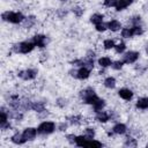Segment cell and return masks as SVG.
Listing matches in <instances>:
<instances>
[{"instance_id":"1f68e13d","label":"cell","mask_w":148,"mask_h":148,"mask_svg":"<svg viewBox=\"0 0 148 148\" xmlns=\"http://www.w3.org/2000/svg\"><path fill=\"white\" fill-rule=\"evenodd\" d=\"M106 28H108V24H104L103 22H102V23H99V24H96V30H97V31H99V32H101V31H102V32H103V31H105V29H106Z\"/></svg>"},{"instance_id":"f35d334b","label":"cell","mask_w":148,"mask_h":148,"mask_svg":"<svg viewBox=\"0 0 148 148\" xmlns=\"http://www.w3.org/2000/svg\"><path fill=\"white\" fill-rule=\"evenodd\" d=\"M146 52H147V54H148V45H147V47H146Z\"/></svg>"},{"instance_id":"8fae6325","label":"cell","mask_w":148,"mask_h":148,"mask_svg":"<svg viewBox=\"0 0 148 148\" xmlns=\"http://www.w3.org/2000/svg\"><path fill=\"white\" fill-rule=\"evenodd\" d=\"M89 74H90V72H89V68H87V67H81L79 71H77V77L79 79H81V80H84V79H88L89 77Z\"/></svg>"},{"instance_id":"9c48e42d","label":"cell","mask_w":148,"mask_h":148,"mask_svg":"<svg viewBox=\"0 0 148 148\" xmlns=\"http://www.w3.org/2000/svg\"><path fill=\"white\" fill-rule=\"evenodd\" d=\"M118 94H119V96H120L123 99H125V101H130V99H132V97H133V92H132V90L126 89V88L120 89V90L118 91Z\"/></svg>"},{"instance_id":"d4e9b609","label":"cell","mask_w":148,"mask_h":148,"mask_svg":"<svg viewBox=\"0 0 148 148\" xmlns=\"http://www.w3.org/2000/svg\"><path fill=\"white\" fill-rule=\"evenodd\" d=\"M103 45H104V49L110 50V49L114 47V42L112 39H106V40H104V44Z\"/></svg>"},{"instance_id":"6da1fadb","label":"cell","mask_w":148,"mask_h":148,"mask_svg":"<svg viewBox=\"0 0 148 148\" xmlns=\"http://www.w3.org/2000/svg\"><path fill=\"white\" fill-rule=\"evenodd\" d=\"M81 97H82V99H83L84 103H87V104H92V105L99 99V98L97 97V95L95 94V91H94L91 88H88V89L81 91Z\"/></svg>"},{"instance_id":"ac0fdd59","label":"cell","mask_w":148,"mask_h":148,"mask_svg":"<svg viewBox=\"0 0 148 148\" xmlns=\"http://www.w3.org/2000/svg\"><path fill=\"white\" fill-rule=\"evenodd\" d=\"M104 86L106 87V88H114L116 87V79L114 77H112V76H109V77H106L105 80H104Z\"/></svg>"},{"instance_id":"ba28073f","label":"cell","mask_w":148,"mask_h":148,"mask_svg":"<svg viewBox=\"0 0 148 148\" xmlns=\"http://www.w3.org/2000/svg\"><path fill=\"white\" fill-rule=\"evenodd\" d=\"M46 42H47V39H46V37L44 35H36L34 37V42L32 43L36 46H38V47H44L45 44H46Z\"/></svg>"},{"instance_id":"e575fe53","label":"cell","mask_w":148,"mask_h":148,"mask_svg":"<svg viewBox=\"0 0 148 148\" xmlns=\"http://www.w3.org/2000/svg\"><path fill=\"white\" fill-rule=\"evenodd\" d=\"M131 22H132L134 25H139V23L141 22V17H140V16H135V17H133V18L131 20Z\"/></svg>"},{"instance_id":"603a6c76","label":"cell","mask_w":148,"mask_h":148,"mask_svg":"<svg viewBox=\"0 0 148 148\" xmlns=\"http://www.w3.org/2000/svg\"><path fill=\"white\" fill-rule=\"evenodd\" d=\"M121 36H123L124 38H130V37H132V36H133L132 28H131V29H130V28H124V29L121 30Z\"/></svg>"},{"instance_id":"d6986e66","label":"cell","mask_w":148,"mask_h":148,"mask_svg":"<svg viewBox=\"0 0 148 148\" xmlns=\"http://www.w3.org/2000/svg\"><path fill=\"white\" fill-rule=\"evenodd\" d=\"M98 64L102 66V67H108V66H111L112 62H111V59L109 57H102L98 59Z\"/></svg>"},{"instance_id":"ffe728a7","label":"cell","mask_w":148,"mask_h":148,"mask_svg":"<svg viewBox=\"0 0 148 148\" xmlns=\"http://www.w3.org/2000/svg\"><path fill=\"white\" fill-rule=\"evenodd\" d=\"M103 15L102 14H94V15H91V17H90V21L94 23V24H99V23H102L103 22Z\"/></svg>"},{"instance_id":"d6a6232c","label":"cell","mask_w":148,"mask_h":148,"mask_svg":"<svg viewBox=\"0 0 148 148\" xmlns=\"http://www.w3.org/2000/svg\"><path fill=\"white\" fill-rule=\"evenodd\" d=\"M116 2H117V0H104V5L106 7H114Z\"/></svg>"},{"instance_id":"5bb4252c","label":"cell","mask_w":148,"mask_h":148,"mask_svg":"<svg viewBox=\"0 0 148 148\" xmlns=\"http://www.w3.org/2000/svg\"><path fill=\"white\" fill-rule=\"evenodd\" d=\"M136 108L142 109V110L148 109V97H141V98H139L138 102H136Z\"/></svg>"},{"instance_id":"7402d4cb","label":"cell","mask_w":148,"mask_h":148,"mask_svg":"<svg viewBox=\"0 0 148 148\" xmlns=\"http://www.w3.org/2000/svg\"><path fill=\"white\" fill-rule=\"evenodd\" d=\"M104 105H105V101L99 98V99L94 104V110H95V111H101V110L104 108Z\"/></svg>"},{"instance_id":"ab89813d","label":"cell","mask_w":148,"mask_h":148,"mask_svg":"<svg viewBox=\"0 0 148 148\" xmlns=\"http://www.w3.org/2000/svg\"><path fill=\"white\" fill-rule=\"evenodd\" d=\"M62 1H65V0H62Z\"/></svg>"},{"instance_id":"44dd1931","label":"cell","mask_w":148,"mask_h":148,"mask_svg":"<svg viewBox=\"0 0 148 148\" xmlns=\"http://www.w3.org/2000/svg\"><path fill=\"white\" fill-rule=\"evenodd\" d=\"M44 109H45L44 103H42V102H35V103H32L31 110H35L37 112H42V111H44Z\"/></svg>"},{"instance_id":"8992f818","label":"cell","mask_w":148,"mask_h":148,"mask_svg":"<svg viewBox=\"0 0 148 148\" xmlns=\"http://www.w3.org/2000/svg\"><path fill=\"white\" fill-rule=\"evenodd\" d=\"M138 58H139V52H136V51H130V52H127L124 56V62H126V64H133V62H135L138 60Z\"/></svg>"},{"instance_id":"9a60e30c","label":"cell","mask_w":148,"mask_h":148,"mask_svg":"<svg viewBox=\"0 0 148 148\" xmlns=\"http://www.w3.org/2000/svg\"><path fill=\"white\" fill-rule=\"evenodd\" d=\"M12 141H13L14 143H16V145H22V143H24L27 140L23 138V134L16 133V134H14V135L12 136Z\"/></svg>"},{"instance_id":"7a4b0ae2","label":"cell","mask_w":148,"mask_h":148,"mask_svg":"<svg viewBox=\"0 0 148 148\" xmlns=\"http://www.w3.org/2000/svg\"><path fill=\"white\" fill-rule=\"evenodd\" d=\"M36 45L31 42H22V43H18V44H15L13 46V51L16 52V53H28V52H31L34 50Z\"/></svg>"},{"instance_id":"f546056e","label":"cell","mask_w":148,"mask_h":148,"mask_svg":"<svg viewBox=\"0 0 148 148\" xmlns=\"http://www.w3.org/2000/svg\"><path fill=\"white\" fill-rule=\"evenodd\" d=\"M114 49H116V51H117L118 53H121V52H124V50L126 49V46H125L124 43H119V44L114 45Z\"/></svg>"},{"instance_id":"4fadbf2b","label":"cell","mask_w":148,"mask_h":148,"mask_svg":"<svg viewBox=\"0 0 148 148\" xmlns=\"http://www.w3.org/2000/svg\"><path fill=\"white\" fill-rule=\"evenodd\" d=\"M109 118H110V116H109V113H106V112H104V111H97V114H96V119L99 121V123H105V121H108L109 120Z\"/></svg>"},{"instance_id":"5b68a950","label":"cell","mask_w":148,"mask_h":148,"mask_svg":"<svg viewBox=\"0 0 148 148\" xmlns=\"http://www.w3.org/2000/svg\"><path fill=\"white\" fill-rule=\"evenodd\" d=\"M17 75L20 77H22L23 80H32V79H35L37 76V71L36 69H32V68H29V69L18 72Z\"/></svg>"},{"instance_id":"30bf717a","label":"cell","mask_w":148,"mask_h":148,"mask_svg":"<svg viewBox=\"0 0 148 148\" xmlns=\"http://www.w3.org/2000/svg\"><path fill=\"white\" fill-rule=\"evenodd\" d=\"M132 2H133V0H117L116 6H114L116 7V10L120 12V10L125 9L127 6H130Z\"/></svg>"},{"instance_id":"8d00e7d4","label":"cell","mask_w":148,"mask_h":148,"mask_svg":"<svg viewBox=\"0 0 148 148\" xmlns=\"http://www.w3.org/2000/svg\"><path fill=\"white\" fill-rule=\"evenodd\" d=\"M10 127V124L7 121V123H3L1 124V130H6V128H9Z\"/></svg>"},{"instance_id":"836d02e7","label":"cell","mask_w":148,"mask_h":148,"mask_svg":"<svg viewBox=\"0 0 148 148\" xmlns=\"http://www.w3.org/2000/svg\"><path fill=\"white\" fill-rule=\"evenodd\" d=\"M73 13H75L76 16H81L83 14V9H81L80 7H73Z\"/></svg>"},{"instance_id":"484cf974","label":"cell","mask_w":148,"mask_h":148,"mask_svg":"<svg viewBox=\"0 0 148 148\" xmlns=\"http://www.w3.org/2000/svg\"><path fill=\"white\" fill-rule=\"evenodd\" d=\"M132 31H133V36H134V35L139 36V35H142V32H143V30H142V28H141L140 25H134V27L132 28Z\"/></svg>"},{"instance_id":"74e56055","label":"cell","mask_w":148,"mask_h":148,"mask_svg":"<svg viewBox=\"0 0 148 148\" xmlns=\"http://www.w3.org/2000/svg\"><path fill=\"white\" fill-rule=\"evenodd\" d=\"M66 127H67V125L65 123H61V124H59V127L58 128H59V131H64Z\"/></svg>"},{"instance_id":"4dcf8cb0","label":"cell","mask_w":148,"mask_h":148,"mask_svg":"<svg viewBox=\"0 0 148 148\" xmlns=\"http://www.w3.org/2000/svg\"><path fill=\"white\" fill-rule=\"evenodd\" d=\"M123 65H124V61H120V60H117V61H114V62H112V68L113 69H120L121 67H123Z\"/></svg>"},{"instance_id":"cb8c5ba5","label":"cell","mask_w":148,"mask_h":148,"mask_svg":"<svg viewBox=\"0 0 148 148\" xmlns=\"http://www.w3.org/2000/svg\"><path fill=\"white\" fill-rule=\"evenodd\" d=\"M94 135H95V131H94V128H90V127L86 128V131H84V136H86L87 139H92Z\"/></svg>"},{"instance_id":"f1b7e54d","label":"cell","mask_w":148,"mask_h":148,"mask_svg":"<svg viewBox=\"0 0 148 148\" xmlns=\"http://www.w3.org/2000/svg\"><path fill=\"white\" fill-rule=\"evenodd\" d=\"M125 146H130V147H135L136 146V141L133 138H127L125 141Z\"/></svg>"},{"instance_id":"e0dca14e","label":"cell","mask_w":148,"mask_h":148,"mask_svg":"<svg viewBox=\"0 0 148 148\" xmlns=\"http://www.w3.org/2000/svg\"><path fill=\"white\" fill-rule=\"evenodd\" d=\"M113 132L116 134H124L126 132V126L124 124H120L119 123V124H117V125L113 126Z\"/></svg>"},{"instance_id":"83f0119b","label":"cell","mask_w":148,"mask_h":148,"mask_svg":"<svg viewBox=\"0 0 148 148\" xmlns=\"http://www.w3.org/2000/svg\"><path fill=\"white\" fill-rule=\"evenodd\" d=\"M80 119H81L80 116H71V117H68L69 123H71V124H75V125L80 123Z\"/></svg>"},{"instance_id":"2e32d148","label":"cell","mask_w":148,"mask_h":148,"mask_svg":"<svg viewBox=\"0 0 148 148\" xmlns=\"http://www.w3.org/2000/svg\"><path fill=\"white\" fill-rule=\"evenodd\" d=\"M35 23H36L35 16H29V17H27V18L23 20V27L24 28H31Z\"/></svg>"},{"instance_id":"7c38bea8","label":"cell","mask_w":148,"mask_h":148,"mask_svg":"<svg viewBox=\"0 0 148 148\" xmlns=\"http://www.w3.org/2000/svg\"><path fill=\"white\" fill-rule=\"evenodd\" d=\"M108 28L111 30V31H118L120 28H121V24L119 21L117 20H111L109 23H108Z\"/></svg>"},{"instance_id":"52a82bcc","label":"cell","mask_w":148,"mask_h":148,"mask_svg":"<svg viewBox=\"0 0 148 148\" xmlns=\"http://www.w3.org/2000/svg\"><path fill=\"white\" fill-rule=\"evenodd\" d=\"M37 130L36 128H34V127H28V128H25L24 131H23V138L25 139V140H32L35 136H36V134H37Z\"/></svg>"},{"instance_id":"277c9868","label":"cell","mask_w":148,"mask_h":148,"mask_svg":"<svg viewBox=\"0 0 148 148\" xmlns=\"http://www.w3.org/2000/svg\"><path fill=\"white\" fill-rule=\"evenodd\" d=\"M54 127H56L54 123H52V121H44V123H42L38 126L37 131L40 134H50V133H52L54 131Z\"/></svg>"},{"instance_id":"d590c367","label":"cell","mask_w":148,"mask_h":148,"mask_svg":"<svg viewBox=\"0 0 148 148\" xmlns=\"http://www.w3.org/2000/svg\"><path fill=\"white\" fill-rule=\"evenodd\" d=\"M67 139H68V141H69L71 143H75V139H76V136L73 135V134H68V135H67Z\"/></svg>"},{"instance_id":"3957f363","label":"cell","mask_w":148,"mask_h":148,"mask_svg":"<svg viewBox=\"0 0 148 148\" xmlns=\"http://www.w3.org/2000/svg\"><path fill=\"white\" fill-rule=\"evenodd\" d=\"M2 20L8 21L10 23H20L24 20L22 13H14V12H6L2 14Z\"/></svg>"},{"instance_id":"4316f807","label":"cell","mask_w":148,"mask_h":148,"mask_svg":"<svg viewBox=\"0 0 148 148\" xmlns=\"http://www.w3.org/2000/svg\"><path fill=\"white\" fill-rule=\"evenodd\" d=\"M10 118H13V119H15V120H21V119L23 118V114L20 113L18 111H13V112L10 113Z\"/></svg>"}]
</instances>
